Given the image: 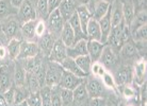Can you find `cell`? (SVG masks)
<instances>
[{
  "mask_svg": "<svg viewBox=\"0 0 147 106\" xmlns=\"http://www.w3.org/2000/svg\"><path fill=\"white\" fill-rule=\"evenodd\" d=\"M25 88H26V86L25 87H17L15 89V105L26 101L27 98L29 97L28 91L25 90Z\"/></svg>",
  "mask_w": 147,
  "mask_h": 106,
  "instance_id": "8d00e7d4",
  "label": "cell"
},
{
  "mask_svg": "<svg viewBox=\"0 0 147 106\" xmlns=\"http://www.w3.org/2000/svg\"><path fill=\"white\" fill-rule=\"evenodd\" d=\"M37 13L40 15L42 18L49 15L48 0H37Z\"/></svg>",
  "mask_w": 147,
  "mask_h": 106,
  "instance_id": "ab89813d",
  "label": "cell"
},
{
  "mask_svg": "<svg viewBox=\"0 0 147 106\" xmlns=\"http://www.w3.org/2000/svg\"><path fill=\"white\" fill-rule=\"evenodd\" d=\"M146 36L147 25H144V26L134 30L133 32H131V38H133V40L136 43H144V41H146Z\"/></svg>",
  "mask_w": 147,
  "mask_h": 106,
  "instance_id": "836d02e7",
  "label": "cell"
},
{
  "mask_svg": "<svg viewBox=\"0 0 147 106\" xmlns=\"http://www.w3.org/2000/svg\"><path fill=\"white\" fill-rule=\"evenodd\" d=\"M27 103L29 106H42V101H40V91L35 92V93H31V95L27 98Z\"/></svg>",
  "mask_w": 147,
  "mask_h": 106,
  "instance_id": "b9f144b4",
  "label": "cell"
},
{
  "mask_svg": "<svg viewBox=\"0 0 147 106\" xmlns=\"http://www.w3.org/2000/svg\"><path fill=\"white\" fill-rule=\"evenodd\" d=\"M63 68L59 63L51 62L47 69H46V75H45V85L49 87H55L59 85L63 73Z\"/></svg>",
  "mask_w": 147,
  "mask_h": 106,
  "instance_id": "7a4b0ae2",
  "label": "cell"
},
{
  "mask_svg": "<svg viewBox=\"0 0 147 106\" xmlns=\"http://www.w3.org/2000/svg\"><path fill=\"white\" fill-rule=\"evenodd\" d=\"M103 1H107V2H109V3H111V1H112V0H103Z\"/></svg>",
  "mask_w": 147,
  "mask_h": 106,
  "instance_id": "9f6ffc18",
  "label": "cell"
},
{
  "mask_svg": "<svg viewBox=\"0 0 147 106\" xmlns=\"http://www.w3.org/2000/svg\"><path fill=\"white\" fill-rule=\"evenodd\" d=\"M101 80H102V85L105 87H107L108 89H111L113 90L114 92H117V86L115 84V81H114L113 75L111 74L110 72H106L101 77Z\"/></svg>",
  "mask_w": 147,
  "mask_h": 106,
  "instance_id": "e575fe53",
  "label": "cell"
},
{
  "mask_svg": "<svg viewBox=\"0 0 147 106\" xmlns=\"http://www.w3.org/2000/svg\"><path fill=\"white\" fill-rule=\"evenodd\" d=\"M10 0H0V19L7 18L10 14Z\"/></svg>",
  "mask_w": 147,
  "mask_h": 106,
  "instance_id": "60d3db41",
  "label": "cell"
},
{
  "mask_svg": "<svg viewBox=\"0 0 147 106\" xmlns=\"http://www.w3.org/2000/svg\"><path fill=\"white\" fill-rule=\"evenodd\" d=\"M75 59V62L76 64L78 65V67L80 68L83 72L88 75V73L91 72V67H92V59H90V56L88 55H82V56H78L76 57Z\"/></svg>",
  "mask_w": 147,
  "mask_h": 106,
  "instance_id": "f1b7e54d",
  "label": "cell"
},
{
  "mask_svg": "<svg viewBox=\"0 0 147 106\" xmlns=\"http://www.w3.org/2000/svg\"><path fill=\"white\" fill-rule=\"evenodd\" d=\"M57 90L51 87V106H63L61 95H60V87L57 86Z\"/></svg>",
  "mask_w": 147,
  "mask_h": 106,
  "instance_id": "f35d334b",
  "label": "cell"
},
{
  "mask_svg": "<svg viewBox=\"0 0 147 106\" xmlns=\"http://www.w3.org/2000/svg\"><path fill=\"white\" fill-rule=\"evenodd\" d=\"M58 9L65 22L68 21V19L76 13V5L74 0H62Z\"/></svg>",
  "mask_w": 147,
  "mask_h": 106,
  "instance_id": "4fadbf2b",
  "label": "cell"
},
{
  "mask_svg": "<svg viewBox=\"0 0 147 106\" xmlns=\"http://www.w3.org/2000/svg\"><path fill=\"white\" fill-rule=\"evenodd\" d=\"M38 45L35 41H28L25 40L20 45V51H19L18 59H34L38 53Z\"/></svg>",
  "mask_w": 147,
  "mask_h": 106,
  "instance_id": "52a82bcc",
  "label": "cell"
},
{
  "mask_svg": "<svg viewBox=\"0 0 147 106\" xmlns=\"http://www.w3.org/2000/svg\"><path fill=\"white\" fill-rule=\"evenodd\" d=\"M81 1H84V0H81Z\"/></svg>",
  "mask_w": 147,
  "mask_h": 106,
  "instance_id": "6f0895ef",
  "label": "cell"
},
{
  "mask_svg": "<svg viewBox=\"0 0 147 106\" xmlns=\"http://www.w3.org/2000/svg\"><path fill=\"white\" fill-rule=\"evenodd\" d=\"M91 72L97 77H101L105 74V73L107 72V70L106 68L100 64L99 62H95L92 64V67H91Z\"/></svg>",
  "mask_w": 147,
  "mask_h": 106,
  "instance_id": "74e56055",
  "label": "cell"
},
{
  "mask_svg": "<svg viewBox=\"0 0 147 106\" xmlns=\"http://www.w3.org/2000/svg\"><path fill=\"white\" fill-rule=\"evenodd\" d=\"M20 45H22L20 39L16 38V37H13V38L10 39L9 44H7V54L10 55V57L12 59H18L19 51H20Z\"/></svg>",
  "mask_w": 147,
  "mask_h": 106,
  "instance_id": "4316f807",
  "label": "cell"
},
{
  "mask_svg": "<svg viewBox=\"0 0 147 106\" xmlns=\"http://www.w3.org/2000/svg\"><path fill=\"white\" fill-rule=\"evenodd\" d=\"M132 79L139 86L146 83V59H141L136 62L132 70Z\"/></svg>",
  "mask_w": 147,
  "mask_h": 106,
  "instance_id": "5b68a950",
  "label": "cell"
},
{
  "mask_svg": "<svg viewBox=\"0 0 147 106\" xmlns=\"http://www.w3.org/2000/svg\"><path fill=\"white\" fill-rule=\"evenodd\" d=\"M55 38L52 36L50 33H46L45 35L40 37V48H42V50L45 51L47 54H49L52 50V47H53V45H55Z\"/></svg>",
  "mask_w": 147,
  "mask_h": 106,
  "instance_id": "1f68e13d",
  "label": "cell"
},
{
  "mask_svg": "<svg viewBox=\"0 0 147 106\" xmlns=\"http://www.w3.org/2000/svg\"><path fill=\"white\" fill-rule=\"evenodd\" d=\"M42 106H51V87L44 85L40 89Z\"/></svg>",
  "mask_w": 147,
  "mask_h": 106,
  "instance_id": "d6a6232c",
  "label": "cell"
},
{
  "mask_svg": "<svg viewBox=\"0 0 147 106\" xmlns=\"http://www.w3.org/2000/svg\"><path fill=\"white\" fill-rule=\"evenodd\" d=\"M88 55V39L81 38L77 40L73 46L67 48V57L76 59L78 56Z\"/></svg>",
  "mask_w": 147,
  "mask_h": 106,
  "instance_id": "ba28073f",
  "label": "cell"
},
{
  "mask_svg": "<svg viewBox=\"0 0 147 106\" xmlns=\"http://www.w3.org/2000/svg\"><path fill=\"white\" fill-rule=\"evenodd\" d=\"M18 17L24 22L35 20L36 18V11L34 10L33 5L30 0H24V2L18 7Z\"/></svg>",
  "mask_w": 147,
  "mask_h": 106,
  "instance_id": "8992f818",
  "label": "cell"
},
{
  "mask_svg": "<svg viewBox=\"0 0 147 106\" xmlns=\"http://www.w3.org/2000/svg\"><path fill=\"white\" fill-rule=\"evenodd\" d=\"M16 106H29V105H28L27 101H24V102H22V103H18V104H16Z\"/></svg>",
  "mask_w": 147,
  "mask_h": 106,
  "instance_id": "db71d44e",
  "label": "cell"
},
{
  "mask_svg": "<svg viewBox=\"0 0 147 106\" xmlns=\"http://www.w3.org/2000/svg\"><path fill=\"white\" fill-rule=\"evenodd\" d=\"M0 106H7V102H5V100H4L2 95H0Z\"/></svg>",
  "mask_w": 147,
  "mask_h": 106,
  "instance_id": "f5cc1de1",
  "label": "cell"
},
{
  "mask_svg": "<svg viewBox=\"0 0 147 106\" xmlns=\"http://www.w3.org/2000/svg\"><path fill=\"white\" fill-rule=\"evenodd\" d=\"M60 95H61V100H62L63 105H71L74 103L73 90L60 88Z\"/></svg>",
  "mask_w": 147,
  "mask_h": 106,
  "instance_id": "d590c367",
  "label": "cell"
},
{
  "mask_svg": "<svg viewBox=\"0 0 147 106\" xmlns=\"http://www.w3.org/2000/svg\"><path fill=\"white\" fill-rule=\"evenodd\" d=\"M105 44L98 40H88V55L93 63L99 62L101 53L103 51Z\"/></svg>",
  "mask_w": 147,
  "mask_h": 106,
  "instance_id": "30bf717a",
  "label": "cell"
},
{
  "mask_svg": "<svg viewBox=\"0 0 147 106\" xmlns=\"http://www.w3.org/2000/svg\"><path fill=\"white\" fill-rule=\"evenodd\" d=\"M136 95V91L132 86H130L129 84L123 86V95H124L127 100H130V99H132V98H134Z\"/></svg>",
  "mask_w": 147,
  "mask_h": 106,
  "instance_id": "f6af8a7d",
  "label": "cell"
},
{
  "mask_svg": "<svg viewBox=\"0 0 147 106\" xmlns=\"http://www.w3.org/2000/svg\"><path fill=\"white\" fill-rule=\"evenodd\" d=\"M61 1L62 0H48V10H49V13L53 11L55 9H58Z\"/></svg>",
  "mask_w": 147,
  "mask_h": 106,
  "instance_id": "7dc6e473",
  "label": "cell"
},
{
  "mask_svg": "<svg viewBox=\"0 0 147 106\" xmlns=\"http://www.w3.org/2000/svg\"><path fill=\"white\" fill-rule=\"evenodd\" d=\"M146 21H147L146 10H143V11H141L140 13H138L136 15H134L132 21L130 22V25H129V29H130L131 32H133V31L136 30L138 28H140V27L146 25Z\"/></svg>",
  "mask_w": 147,
  "mask_h": 106,
  "instance_id": "83f0119b",
  "label": "cell"
},
{
  "mask_svg": "<svg viewBox=\"0 0 147 106\" xmlns=\"http://www.w3.org/2000/svg\"><path fill=\"white\" fill-rule=\"evenodd\" d=\"M142 87V92H141V98H142V101H145L146 102V83H144L143 85H141Z\"/></svg>",
  "mask_w": 147,
  "mask_h": 106,
  "instance_id": "681fc988",
  "label": "cell"
},
{
  "mask_svg": "<svg viewBox=\"0 0 147 106\" xmlns=\"http://www.w3.org/2000/svg\"><path fill=\"white\" fill-rule=\"evenodd\" d=\"M114 81H115V84L117 87H123L125 85L129 84L131 82V79H132V72L130 71L129 68H121V69H118L115 74L113 75Z\"/></svg>",
  "mask_w": 147,
  "mask_h": 106,
  "instance_id": "2e32d148",
  "label": "cell"
},
{
  "mask_svg": "<svg viewBox=\"0 0 147 106\" xmlns=\"http://www.w3.org/2000/svg\"><path fill=\"white\" fill-rule=\"evenodd\" d=\"M35 23H36V20H30L22 23V34L25 40L33 41L35 37Z\"/></svg>",
  "mask_w": 147,
  "mask_h": 106,
  "instance_id": "d4e9b609",
  "label": "cell"
},
{
  "mask_svg": "<svg viewBox=\"0 0 147 106\" xmlns=\"http://www.w3.org/2000/svg\"><path fill=\"white\" fill-rule=\"evenodd\" d=\"M91 1H92V2H94V3H96V2H97V1H99V0H91Z\"/></svg>",
  "mask_w": 147,
  "mask_h": 106,
  "instance_id": "11a10c76",
  "label": "cell"
},
{
  "mask_svg": "<svg viewBox=\"0 0 147 106\" xmlns=\"http://www.w3.org/2000/svg\"><path fill=\"white\" fill-rule=\"evenodd\" d=\"M73 95H74V102H84L88 99V90H86V86H85L84 83H81L78 87H76L73 90Z\"/></svg>",
  "mask_w": 147,
  "mask_h": 106,
  "instance_id": "4dcf8cb0",
  "label": "cell"
},
{
  "mask_svg": "<svg viewBox=\"0 0 147 106\" xmlns=\"http://www.w3.org/2000/svg\"><path fill=\"white\" fill-rule=\"evenodd\" d=\"M26 82H27V85H28V89H29V91L31 92V93L38 92L40 89L42 88L40 82L37 80L36 75L32 72H28V71H27Z\"/></svg>",
  "mask_w": 147,
  "mask_h": 106,
  "instance_id": "f546056e",
  "label": "cell"
},
{
  "mask_svg": "<svg viewBox=\"0 0 147 106\" xmlns=\"http://www.w3.org/2000/svg\"><path fill=\"white\" fill-rule=\"evenodd\" d=\"M47 26L43 19H40L38 21H36L35 23V36L37 37H42L43 35L47 33Z\"/></svg>",
  "mask_w": 147,
  "mask_h": 106,
  "instance_id": "7bdbcfd3",
  "label": "cell"
},
{
  "mask_svg": "<svg viewBox=\"0 0 147 106\" xmlns=\"http://www.w3.org/2000/svg\"><path fill=\"white\" fill-rule=\"evenodd\" d=\"M19 28L18 20H16V18H7V20L2 22L1 25V29L3 31V33L5 34V36L13 38L15 37L17 31Z\"/></svg>",
  "mask_w": 147,
  "mask_h": 106,
  "instance_id": "d6986e66",
  "label": "cell"
},
{
  "mask_svg": "<svg viewBox=\"0 0 147 106\" xmlns=\"http://www.w3.org/2000/svg\"><path fill=\"white\" fill-rule=\"evenodd\" d=\"M86 86V90H88V95L90 98H98V97H102L103 93V85L101 82L97 79H92L88 80V83L85 84Z\"/></svg>",
  "mask_w": 147,
  "mask_h": 106,
  "instance_id": "9a60e30c",
  "label": "cell"
},
{
  "mask_svg": "<svg viewBox=\"0 0 147 106\" xmlns=\"http://www.w3.org/2000/svg\"><path fill=\"white\" fill-rule=\"evenodd\" d=\"M124 21V15H123V9L121 3L116 0L114 4H111V26L112 28L119 26Z\"/></svg>",
  "mask_w": 147,
  "mask_h": 106,
  "instance_id": "5bb4252c",
  "label": "cell"
},
{
  "mask_svg": "<svg viewBox=\"0 0 147 106\" xmlns=\"http://www.w3.org/2000/svg\"><path fill=\"white\" fill-rule=\"evenodd\" d=\"M7 48L4 47V46H1V44H0V59H4L7 57Z\"/></svg>",
  "mask_w": 147,
  "mask_h": 106,
  "instance_id": "c3c4849f",
  "label": "cell"
},
{
  "mask_svg": "<svg viewBox=\"0 0 147 106\" xmlns=\"http://www.w3.org/2000/svg\"><path fill=\"white\" fill-rule=\"evenodd\" d=\"M106 106H118V105H117V103L115 102L114 100H111L110 99L107 103H106Z\"/></svg>",
  "mask_w": 147,
  "mask_h": 106,
  "instance_id": "816d5d0a",
  "label": "cell"
},
{
  "mask_svg": "<svg viewBox=\"0 0 147 106\" xmlns=\"http://www.w3.org/2000/svg\"><path fill=\"white\" fill-rule=\"evenodd\" d=\"M60 65L62 66V68L65 70V71H68V72L73 73V74H75V75H77L78 77L83 79V77H86V74L78 67V65L76 64V62H75V59H74L66 57V59H64Z\"/></svg>",
  "mask_w": 147,
  "mask_h": 106,
  "instance_id": "ac0fdd59",
  "label": "cell"
},
{
  "mask_svg": "<svg viewBox=\"0 0 147 106\" xmlns=\"http://www.w3.org/2000/svg\"><path fill=\"white\" fill-rule=\"evenodd\" d=\"M98 23H99L100 31H101V43L106 44L111 33V30H112V26H111V7L107 14L105 15L101 19L98 20Z\"/></svg>",
  "mask_w": 147,
  "mask_h": 106,
  "instance_id": "8fae6325",
  "label": "cell"
},
{
  "mask_svg": "<svg viewBox=\"0 0 147 106\" xmlns=\"http://www.w3.org/2000/svg\"><path fill=\"white\" fill-rule=\"evenodd\" d=\"M2 95H3V98H4V100H5V102H7V106L15 105V90L13 88L7 89V91L2 93Z\"/></svg>",
  "mask_w": 147,
  "mask_h": 106,
  "instance_id": "ee69618b",
  "label": "cell"
},
{
  "mask_svg": "<svg viewBox=\"0 0 147 106\" xmlns=\"http://www.w3.org/2000/svg\"><path fill=\"white\" fill-rule=\"evenodd\" d=\"M107 101L103 99L102 97H98V98H91L90 101V106H106Z\"/></svg>",
  "mask_w": 147,
  "mask_h": 106,
  "instance_id": "bcb514c9",
  "label": "cell"
},
{
  "mask_svg": "<svg viewBox=\"0 0 147 106\" xmlns=\"http://www.w3.org/2000/svg\"><path fill=\"white\" fill-rule=\"evenodd\" d=\"M76 13H77L78 17H79V20H80L81 27H82V31L83 33L85 34L86 32V26H88L90 19L92 18V14L88 10V7L85 5V4H81L77 7L76 10ZM86 36V35H85Z\"/></svg>",
  "mask_w": 147,
  "mask_h": 106,
  "instance_id": "44dd1931",
  "label": "cell"
},
{
  "mask_svg": "<svg viewBox=\"0 0 147 106\" xmlns=\"http://www.w3.org/2000/svg\"><path fill=\"white\" fill-rule=\"evenodd\" d=\"M61 38L60 39L63 41V44L65 45L67 48L73 46L75 43H76V35H75V32H74L73 28L70 27V25L68 22H65L64 26H63L62 32H61Z\"/></svg>",
  "mask_w": 147,
  "mask_h": 106,
  "instance_id": "e0dca14e",
  "label": "cell"
},
{
  "mask_svg": "<svg viewBox=\"0 0 147 106\" xmlns=\"http://www.w3.org/2000/svg\"><path fill=\"white\" fill-rule=\"evenodd\" d=\"M22 2H24V0H10V3H11L12 7H17V9L20 7V4H22Z\"/></svg>",
  "mask_w": 147,
  "mask_h": 106,
  "instance_id": "f907efd6",
  "label": "cell"
},
{
  "mask_svg": "<svg viewBox=\"0 0 147 106\" xmlns=\"http://www.w3.org/2000/svg\"><path fill=\"white\" fill-rule=\"evenodd\" d=\"M119 52H121V55L123 59H131L136 56V54H138V49H136V45L133 44L131 40H129L126 44L123 45V47H121Z\"/></svg>",
  "mask_w": 147,
  "mask_h": 106,
  "instance_id": "484cf974",
  "label": "cell"
},
{
  "mask_svg": "<svg viewBox=\"0 0 147 106\" xmlns=\"http://www.w3.org/2000/svg\"><path fill=\"white\" fill-rule=\"evenodd\" d=\"M85 35L88 36V40H98L101 41V31L98 23V20L91 18L86 26V32Z\"/></svg>",
  "mask_w": 147,
  "mask_h": 106,
  "instance_id": "7c38bea8",
  "label": "cell"
},
{
  "mask_svg": "<svg viewBox=\"0 0 147 106\" xmlns=\"http://www.w3.org/2000/svg\"><path fill=\"white\" fill-rule=\"evenodd\" d=\"M14 71V81L16 87H25L26 86V77H27V70L26 67L20 65L19 63H16Z\"/></svg>",
  "mask_w": 147,
  "mask_h": 106,
  "instance_id": "603a6c76",
  "label": "cell"
},
{
  "mask_svg": "<svg viewBox=\"0 0 147 106\" xmlns=\"http://www.w3.org/2000/svg\"><path fill=\"white\" fill-rule=\"evenodd\" d=\"M99 63L108 69H113L117 66V55L110 46H105Z\"/></svg>",
  "mask_w": 147,
  "mask_h": 106,
  "instance_id": "277c9868",
  "label": "cell"
},
{
  "mask_svg": "<svg viewBox=\"0 0 147 106\" xmlns=\"http://www.w3.org/2000/svg\"><path fill=\"white\" fill-rule=\"evenodd\" d=\"M12 74L7 66L0 67V93H3L11 88Z\"/></svg>",
  "mask_w": 147,
  "mask_h": 106,
  "instance_id": "ffe728a7",
  "label": "cell"
},
{
  "mask_svg": "<svg viewBox=\"0 0 147 106\" xmlns=\"http://www.w3.org/2000/svg\"><path fill=\"white\" fill-rule=\"evenodd\" d=\"M67 57V47L63 44L61 39H57L55 41V45L52 47V50L50 52V59L51 62L61 63Z\"/></svg>",
  "mask_w": 147,
  "mask_h": 106,
  "instance_id": "9c48e42d",
  "label": "cell"
},
{
  "mask_svg": "<svg viewBox=\"0 0 147 106\" xmlns=\"http://www.w3.org/2000/svg\"><path fill=\"white\" fill-rule=\"evenodd\" d=\"M121 9H123V15H124V21L127 26L130 25L134 17V3L132 0H126L125 2L121 3Z\"/></svg>",
  "mask_w": 147,
  "mask_h": 106,
  "instance_id": "cb8c5ba5",
  "label": "cell"
},
{
  "mask_svg": "<svg viewBox=\"0 0 147 106\" xmlns=\"http://www.w3.org/2000/svg\"><path fill=\"white\" fill-rule=\"evenodd\" d=\"M64 23L65 21L60 13L59 9H55L53 11L49 13L48 15V30L52 36L58 37L61 35Z\"/></svg>",
  "mask_w": 147,
  "mask_h": 106,
  "instance_id": "6da1fadb",
  "label": "cell"
},
{
  "mask_svg": "<svg viewBox=\"0 0 147 106\" xmlns=\"http://www.w3.org/2000/svg\"><path fill=\"white\" fill-rule=\"evenodd\" d=\"M81 83H83V81L81 77H78L77 75H75L73 73L68 72L63 70L62 77L59 82L60 88H64V89H69V90H74L76 87H78Z\"/></svg>",
  "mask_w": 147,
  "mask_h": 106,
  "instance_id": "3957f363",
  "label": "cell"
},
{
  "mask_svg": "<svg viewBox=\"0 0 147 106\" xmlns=\"http://www.w3.org/2000/svg\"><path fill=\"white\" fill-rule=\"evenodd\" d=\"M110 7H111V3H109L107 1H103V0L97 1L95 3V5H94V11L92 13V18L96 19V20L101 19L109 12Z\"/></svg>",
  "mask_w": 147,
  "mask_h": 106,
  "instance_id": "7402d4cb",
  "label": "cell"
}]
</instances>
